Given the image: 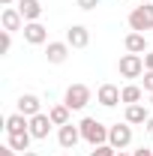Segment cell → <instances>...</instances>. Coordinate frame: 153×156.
Here are the masks:
<instances>
[{
	"label": "cell",
	"mask_w": 153,
	"mask_h": 156,
	"mask_svg": "<svg viewBox=\"0 0 153 156\" xmlns=\"http://www.w3.org/2000/svg\"><path fill=\"white\" fill-rule=\"evenodd\" d=\"M78 129H81V138H84L90 147L108 144V126H105V123H99L96 117H84V120L78 123Z\"/></svg>",
	"instance_id": "obj_1"
},
{
	"label": "cell",
	"mask_w": 153,
	"mask_h": 156,
	"mask_svg": "<svg viewBox=\"0 0 153 156\" xmlns=\"http://www.w3.org/2000/svg\"><path fill=\"white\" fill-rule=\"evenodd\" d=\"M129 27H132L135 33L153 30V6L150 3H138L132 12H129Z\"/></svg>",
	"instance_id": "obj_2"
},
{
	"label": "cell",
	"mask_w": 153,
	"mask_h": 156,
	"mask_svg": "<svg viewBox=\"0 0 153 156\" xmlns=\"http://www.w3.org/2000/svg\"><path fill=\"white\" fill-rule=\"evenodd\" d=\"M87 102H90V87H87V84H69V87H66L63 105H66L69 111H81Z\"/></svg>",
	"instance_id": "obj_3"
},
{
	"label": "cell",
	"mask_w": 153,
	"mask_h": 156,
	"mask_svg": "<svg viewBox=\"0 0 153 156\" xmlns=\"http://www.w3.org/2000/svg\"><path fill=\"white\" fill-rule=\"evenodd\" d=\"M108 144L114 150L129 147L132 144V123H114V126H108Z\"/></svg>",
	"instance_id": "obj_4"
},
{
	"label": "cell",
	"mask_w": 153,
	"mask_h": 156,
	"mask_svg": "<svg viewBox=\"0 0 153 156\" xmlns=\"http://www.w3.org/2000/svg\"><path fill=\"white\" fill-rule=\"evenodd\" d=\"M117 69H120V75H123V78H138L141 72H144V57L126 51L123 57L117 60Z\"/></svg>",
	"instance_id": "obj_5"
},
{
	"label": "cell",
	"mask_w": 153,
	"mask_h": 156,
	"mask_svg": "<svg viewBox=\"0 0 153 156\" xmlns=\"http://www.w3.org/2000/svg\"><path fill=\"white\" fill-rule=\"evenodd\" d=\"M0 24H3V30H9V33H15V30H24V15L18 12V6H6L3 12H0Z\"/></svg>",
	"instance_id": "obj_6"
},
{
	"label": "cell",
	"mask_w": 153,
	"mask_h": 156,
	"mask_svg": "<svg viewBox=\"0 0 153 156\" xmlns=\"http://www.w3.org/2000/svg\"><path fill=\"white\" fill-rule=\"evenodd\" d=\"M66 42H69V48H87L90 45V30L84 24H72L66 30Z\"/></svg>",
	"instance_id": "obj_7"
},
{
	"label": "cell",
	"mask_w": 153,
	"mask_h": 156,
	"mask_svg": "<svg viewBox=\"0 0 153 156\" xmlns=\"http://www.w3.org/2000/svg\"><path fill=\"white\" fill-rule=\"evenodd\" d=\"M66 57H69V42L66 39L63 42H48V48H45V60L48 63L60 66V63H66Z\"/></svg>",
	"instance_id": "obj_8"
},
{
	"label": "cell",
	"mask_w": 153,
	"mask_h": 156,
	"mask_svg": "<svg viewBox=\"0 0 153 156\" xmlns=\"http://www.w3.org/2000/svg\"><path fill=\"white\" fill-rule=\"evenodd\" d=\"M57 141H60L63 150H72L78 141H81V129L72 126V123H66V126H60V129H57Z\"/></svg>",
	"instance_id": "obj_9"
},
{
	"label": "cell",
	"mask_w": 153,
	"mask_h": 156,
	"mask_svg": "<svg viewBox=\"0 0 153 156\" xmlns=\"http://www.w3.org/2000/svg\"><path fill=\"white\" fill-rule=\"evenodd\" d=\"M96 102L105 105V108H114L117 102H120V87H117V84H102V87L96 90Z\"/></svg>",
	"instance_id": "obj_10"
},
{
	"label": "cell",
	"mask_w": 153,
	"mask_h": 156,
	"mask_svg": "<svg viewBox=\"0 0 153 156\" xmlns=\"http://www.w3.org/2000/svg\"><path fill=\"white\" fill-rule=\"evenodd\" d=\"M21 33H24V39H27L30 45H42V42H48V30H45L39 21H27Z\"/></svg>",
	"instance_id": "obj_11"
},
{
	"label": "cell",
	"mask_w": 153,
	"mask_h": 156,
	"mask_svg": "<svg viewBox=\"0 0 153 156\" xmlns=\"http://www.w3.org/2000/svg\"><path fill=\"white\" fill-rule=\"evenodd\" d=\"M51 126H54V123H51V117H48V114H36V117H30V135L39 138V141H42V138H48Z\"/></svg>",
	"instance_id": "obj_12"
},
{
	"label": "cell",
	"mask_w": 153,
	"mask_h": 156,
	"mask_svg": "<svg viewBox=\"0 0 153 156\" xmlns=\"http://www.w3.org/2000/svg\"><path fill=\"white\" fill-rule=\"evenodd\" d=\"M18 111H21L24 117H36V114H42V102H39V96H33V93L18 96Z\"/></svg>",
	"instance_id": "obj_13"
},
{
	"label": "cell",
	"mask_w": 153,
	"mask_h": 156,
	"mask_svg": "<svg viewBox=\"0 0 153 156\" xmlns=\"http://www.w3.org/2000/svg\"><path fill=\"white\" fill-rule=\"evenodd\" d=\"M15 132H30V117H24L21 111L6 117V135H15Z\"/></svg>",
	"instance_id": "obj_14"
},
{
	"label": "cell",
	"mask_w": 153,
	"mask_h": 156,
	"mask_svg": "<svg viewBox=\"0 0 153 156\" xmlns=\"http://www.w3.org/2000/svg\"><path fill=\"white\" fill-rule=\"evenodd\" d=\"M123 45H126V51H129V54H144V51H147V36L132 30V33H126Z\"/></svg>",
	"instance_id": "obj_15"
},
{
	"label": "cell",
	"mask_w": 153,
	"mask_h": 156,
	"mask_svg": "<svg viewBox=\"0 0 153 156\" xmlns=\"http://www.w3.org/2000/svg\"><path fill=\"white\" fill-rule=\"evenodd\" d=\"M150 120V114H147V108L141 105V102H135V105H126V123H132V126H144Z\"/></svg>",
	"instance_id": "obj_16"
},
{
	"label": "cell",
	"mask_w": 153,
	"mask_h": 156,
	"mask_svg": "<svg viewBox=\"0 0 153 156\" xmlns=\"http://www.w3.org/2000/svg\"><path fill=\"white\" fill-rule=\"evenodd\" d=\"M18 12L24 15V21H39L42 3H39V0H18Z\"/></svg>",
	"instance_id": "obj_17"
},
{
	"label": "cell",
	"mask_w": 153,
	"mask_h": 156,
	"mask_svg": "<svg viewBox=\"0 0 153 156\" xmlns=\"http://www.w3.org/2000/svg\"><path fill=\"white\" fill-rule=\"evenodd\" d=\"M30 141H33V135H30V132H15V135H6V144H9L12 150H18V153H27V150H30Z\"/></svg>",
	"instance_id": "obj_18"
},
{
	"label": "cell",
	"mask_w": 153,
	"mask_h": 156,
	"mask_svg": "<svg viewBox=\"0 0 153 156\" xmlns=\"http://www.w3.org/2000/svg\"><path fill=\"white\" fill-rule=\"evenodd\" d=\"M144 96V90L138 87V84H126L123 90H120V102H126V105H135V102H141Z\"/></svg>",
	"instance_id": "obj_19"
},
{
	"label": "cell",
	"mask_w": 153,
	"mask_h": 156,
	"mask_svg": "<svg viewBox=\"0 0 153 156\" xmlns=\"http://www.w3.org/2000/svg\"><path fill=\"white\" fill-rule=\"evenodd\" d=\"M48 117H51L54 126H66L69 123V108L66 105H54V108H48Z\"/></svg>",
	"instance_id": "obj_20"
},
{
	"label": "cell",
	"mask_w": 153,
	"mask_h": 156,
	"mask_svg": "<svg viewBox=\"0 0 153 156\" xmlns=\"http://www.w3.org/2000/svg\"><path fill=\"white\" fill-rule=\"evenodd\" d=\"M90 156H117V150L111 147V144H99V147L90 150Z\"/></svg>",
	"instance_id": "obj_21"
},
{
	"label": "cell",
	"mask_w": 153,
	"mask_h": 156,
	"mask_svg": "<svg viewBox=\"0 0 153 156\" xmlns=\"http://www.w3.org/2000/svg\"><path fill=\"white\" fill-rule=\"evenodd\" d=\"M9 48H12V33H9V30H3V36H0V51H3V54H9Z\"/></svg>",
	"instance_id": "obj_22"
},
{
	"label": "cell",
	"mask_w": 153,
	"mask_h": 156,
	"mask_svg": "<svg viewBox=\"0 0 153 156\" xmlns=\"http://www.w3.org/2000/svg\"><path fill=\"white\" fill-rule=\"evenodd\" d=\"M99 3H102V0H75V6H78V9H84V12H93Z\"/></svg>",
	"instance_id": "obj_23"
},
{
	"label": "cell",
	"mask_w": 153,
	"mask_h": 156,
	"mask_svg": "<svg viewBox=\"0 0 153 156\" xmlns=\"http://www.w3.org/2000/svg\"><path fill=\"white\" fill-rule=\"evenodd\" d=\"M144 90L153 93V69H144Z\"/></svg>",
	"instance_id": "obj_24"
},
{
	"label": "cell",
	"mask_w": 153,
	"mask_h": 156,
	"mask_svg": "<svg viewBox=\"0 0 153 156\" xmlns=\"http://www.w3.org/2000/svg\"><path fill=\"white\" fill-rule=\"evenodd\" d=\"M132 156H153V147H138Z\"/></svg>",
	"instance_id": "obj_25"
},
{
	"label": "cell",
	"mask_w": 153,
	"mask_h": 156,
	"mask_svg": "<svg viewBox=\"0 0 153 156\" xmlns=\"http://www.w3.org/2000/svg\"><path fill=\"white\" fill-rule=\"evenodd\" d=\"M15 153H18V150H12L9 144H3V147H0V156H15Z\"/></svg>",
	"instance_id": "obj_26"
},
{
	"label": "cell",
	"mask_w": 153,
	"mask_h": 156,
	"mask_svg": "<svg viewBox=\"0 0 153 156\" xmlns=\"http://www.w3.org/2000/svg\"><path fill=\"white\" fill-rule=\"evenodd\" d=\"M144 69H153V51H150V54H144Z\"/></svg>",
	"instance_id": "obj_27"
},
{
	"label": "cell",
	"mask_w": 153,
	"mask_h": 156,
	"mask_svg": "<svg viewBox=\"0 0 153 156\" xmlns=\"http://www.w3.org/2000/svg\"><path fill=\"white\" fill-rule=\"evenodd\" d=\"M144 126H147V135H153V114H150V120H147Z\"/></svg>",
	"instance_id": "obj_28"
},
{
	"label": "cell",
	"mask_w": 153,
	"mask_h": 156,
	"mask_svg": "<svg viewBox=\"0 0 153 156\" xmlns=\"http://www.w3.org/2000/svg\"><path fill=\"white\" fill-rule=\"evenodd\" d=\"M21 156H39V153H33V150H27V153H21Z\"/></svg>",
	"instance_id": "obj_29"
},
{
	"label": "cell",
	"mask_w": 153,
	"mask_h": 156,
	"mask_svg": "<svg viewBox=\"0 0 153 156\" xmlns=\"http://www.w3.org/2000/svg\"><path fill=\"white\" fill-rule=\"evenodd\" d=\"M0 3H3V6H9V3H12V0H0Z\"/></svg>",
	"instance_id": "obj_30"
},
{
	"label": "cell",
	"mask_w": 153,
	"mask_h": 156,
	"mask_svg": "<svg viewBox=\"0 0 153 156\" xmlns=\"http://www.w3.org/2000/svg\"><path fill=\"white\" fill-rule=\"evenodd\" d=\"M117 156H129V153H123V150H117Z\"/></svg>",
	"instance_id": "obj_31"
},
{
	"label": "cell",
	"mask_w": 153,
	"mask_h": 156,
	"mask_svg": "<svg viewBox=\"0 0 153 156\" xmlns=\"http://www.w3.org/2000/svg\"><path fill=\"white\" fill-rule=\"evenodd\" d=\"M138 3H150V0H138Z\"/></svg>",
	"instance_id": "obj_32"
},
{
	"label": "cell",
	"mask_w": 153,
	"mask_h": 156,
	"mask_svg": "<svg viewBox=\"0 0 153 156\" xmlns=\"http://www.w3.org/2000/svg\"><path fill=\"white\" fill-rule=\"evenodd\" d=\"M150 105H153V93H150Z\"/></svg>",
	"instance_id": "obj_33"
},
{
	"label": "cell",
	"mask_w": 153,
	"mask_h": 156,
	"mask_svg": "<svg viewBox=\"0 0 153 156\" xmlns=\"http://www.w3.org/2000/svg\"><path fill=\"white\" fill-rule=\"evenodd\" d=\"M60 156H69V153H60Z\"/></svg>",
	"instance_id": "obj_34"
}]
</instances>
